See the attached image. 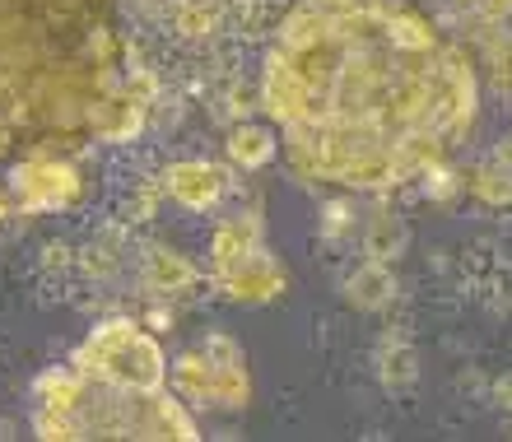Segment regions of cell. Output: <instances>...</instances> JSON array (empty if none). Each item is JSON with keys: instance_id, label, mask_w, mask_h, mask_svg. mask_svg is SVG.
Masks as SVG:
<instances>
[{"instance_id": "obj_1", "label": "cell", "mask_w": 512, "mask_h": 442, "mask_svg": "<svg viewBox=\"0 0 512 442\" xmlns=\"http://www.w3.org/2000/svg\"><path fill=\"white\" fill-rule=\"evenodd\" d=\"M261 108L308 177L391 191L471 135V61L401 0H303L261 61Z\"/></svg>"}, {"instance_id": "obj_2", "label": "cell", "mask_w": 512, "mask_h": 442, "mask_svg": "<svg viewBox=\"0 0 512 442\" xmlns=\"http://www.w3.org/2000/svg\"><path fill=\"white\" fill-rule=\"evenodd\" d=\"M117 0H0V159L94 131L117 89Z\"/></svg>"}, {"instance_id": "obj_3", "label": "cell", "mask_w": 512, "mask_h": 442, "mask_svg": "<svg viewBox=\"0 0 512 442\" xmlns=\"http://www.w3.org/2000/svg\"><path fill=\"white\" fill-rule=\"evenodd\" d=\"M33 433L47 442L84 438H149V442H196L201 429L168 387L149 391L117 377L84 373L75 363L47 368L33 382Z\"/></svg>"}, {"instance_id": "obj_4", "label": "cell", "mask_w": 512, "mask_h": 442, "mask_svg": "<svg viewBox=\"0 0 512 442\" xmlns=\"http://www.w3.org/2000/svg\"><path fill=\"white\" fill-rule=\"evenodd\" d=\"M70 363L84 368V373L131 382V387H168V359H163L159 340L131 317H112V322L94 326L89 340H80V349L70 354Z\"/></svg>"}, {"instance_id": "obj_5", "label": "cell", "mask_w": 512, "mask_h": 442, "mask_svg": "<svg viewBox=\"0 0 512 442\" xmlns=\"http://www.w3.org/2000/svg\"><path fill=\"white\" fill-rule=\"evenodd\" d=\"M173 382L191 401L224 405V410H243L252 401V377H247V363L229 335H210L205 349L182 354L173 368Z\"/></svg>"}, {"instance_id": "obj_6", "label": "cell", "mask_w": 512, "mask_h": 442, "mask_svg": "<svg viewBox=\"0 0 512 442\" xmlns=\"http://www.w3.org/2000/svg\"><path fill=\"white\" fill-rule=\"evenodd\" d=\"M10 191L24 210H66L80 201V168L56 154H28L10 168Z\"/></svg>"}, {"instance_id": "obj_7", "label": "cell", "mask_w": 512, "mask_h": 442, "mask_svg": "<svg viewBox=\"0 0 512 442\" xmlns=\"http://www.w3.org/2000/svg\"><path fill=\"white\" fill-rule=\"evenodd\" d=\"M163 187H168V196H173L177 205H187V210H210V205L229 191V173L210 159H187V163H173V168H168Z\"/></svg>"}, {"instance_id": "obj_8", "label": "cell", "mask_w": 512, "mask_h": 442, "mask_svg": "<svg viewBox=\"0 0 512 442\" xmlns=\"http://www.w3.org/2000/svg\"><path fill=\"white\" fill-rule=\"evenodd\" d=\"M284 270L270 261V256H247L243 266H233L219 275V289L233 298V303H247V308H261V303H275L284 294Z\"/></svg>"}, {"instance_id": "obj_9", "label": "cell", "mask_w": 512, "mask_h": 442, "mask_svg": "<svg viewBox=\"0 0 512 442\" xmlns=\"http://www.w3.org/2000/svg\"><path fill=\"white\" fill-rule=\"evenodd\" d=\"M140 126H145V98L135 94V89H126V84H117L103 98V108H98L94 135H103V140H131Z\"/></svg>"}, {"instance_id": "obj_10", "label": "cell", "mask_w": 512, "mask_h": 442, "mask_svg": "<svg viewBox=\"0 0 512 442\" xmlns=\"http://www.w3.org/2000/svg\"><path fill=\"white\" fill-rule=\"evenodd\" d=\"M261 252V233H256L252 219H229V224L215 228V238H210V256H215V275L224 270L243 266L247 256Z\"/></svg>"}, {"instance_id": "obj_11", "label": "cell", "mask_w": 512, "mask_h": 442, "mask_svg": "<svg viewBox=\"0 0 512 442\" xmlns=\"http://www.w3.org/2000/svg\"><path fill=\"white\" fill-rule=\"evenodd\" d=\"M345 298H350L354 308L378 312V308H387L391 298H396V280H391L387 266L368 261V266H359V270L350 275V284H345Z\"/></svg>"}, {"instance_id": "obj_12", "label": "cell", "mask_w": 512, "mask_h": 442, "mask_svg": "<svg viewBox=\"0 0 512 442\" xmlns=\"http://www.w3.org/2000/svg\"><path fill=\"white\" fill-rule=\"evenodd\" d=\"M280 131H270V126H256V121H247V126H238V131L229 135V154L233 163H243V168H261V163L275 159V140Z\"/></svg>"}, {"instance_id": "obj_13", "label": "cell", "mask_w": 512, "mask_h": 442, "mask_svg": "<svg viewBox=\"0 0 512 442\" xmlns=\"http://www.w3.org/2000/svg\"><path fill=\"white\" fill-rule=\"evenodd\" d=\"M149 280L159 284V289H182V284H191V266L182 261L177 252H154V266H149Z\"/></svg>"}, {"instance_id": "obj_14", "label": "cell", "mask_w": 512, "mask_h": 442, "mask_svg": "<svg viewBox=\"0 0 512 442\" xmlns=\"http://www.w3.org/2000/svg\"><path fill=\"white\" fill-rule=\"evenodd\" d=\"M382 377H387L391 387L410 382V377H415V354H410L405 345H391L387 354H382Z\"/></svg>"}]
</instances>
